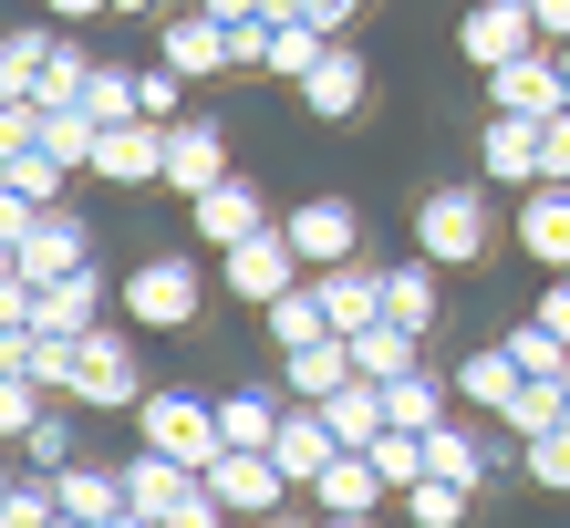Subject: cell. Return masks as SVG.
Masks as SVG:
<instances>
[{
	"mask_svg": "<svg viewBox=\"0 0 570 528\" xmlns=\"http://www.w3.org/2000/svg\"><path fill=\"white\" fill-rule=\"evenodd\" d=\"M0 239H11V270H21V280L94 270V228H83V208H21V197H0Z\"/></svg>",
	"mask_w": 570,
	"mask_h": 528,
	"instance_id": "1",
	"label": "cell"
},
{
	"mask_svg": "<svg viewBox=\"0 0 570 528\" xmlns=\"http://www.w3.org/2000/svg\"><path fill=\"white\" fill-rule=\"evenodd\" d=\"M197 311H208V270H197L187 249H156V259L125 270V321H136V332H187Z\"/></svg>",
	"mask_w": 570,
	"mask_h": 528,
	"instance_id": "2",
	"label": "cell"
},
{
	"mask_svg": "<svg viewBox=\"0 0 570 528\" xmlns=\"http://www.w3.org/2000/svg\"><path fill=\"white\" fill-rule=\"evenodd\" d=\"M62 405H73V415H136V405H146L136 332H105V321H94L83 352H73V383H62Z\"/></svg>",
	"mask_w": 570,
	"mask_h": 528,
	"instance_id": "3",
	"label": "cell"
},
{
	"mask_svg": "<svg viewBox=\"0 0 570 528\" xmlns=\"http://www.w3.org/2000/svg\"><path fill=\"white\" fill-rule=\"evenodd\" d=\"M415 249L435 259V270H478V259L498 249V208L478 187H435L425 208H415Z\"/></svg>",
	"mask_w": 570,
	"mask_h": 528,
	"instance_id": "4",
	"label": "cell"
},
{
	"mask_svg": "<svg viewBox=\"0 0 570 528\" xmlns=\"http://www.w3.org/2000/svg\"><path fill=\"white\" fill-rule=\"evenodd\" d=\"M136 436H146L156 456H177V467H197V477H208L218 456H228V436H218V405H197V393H177V383H156L146 405H136Z\"/></svg>",
	"mask_w": 570,
	"mask_h": 528,
	"instance_id": "5",
	"label": "cell"
},
{
	"mask_svg": "<svg viewBox=\"0 0 570 528\" xmlns=\"http://www.w3.org/2000/svg\"><path fill=\"white\" fill-rule=\"evenodd\" d=\"M218 270H228V301H249V311H271V301H291L301 280V249H291V228H259V239H239V249H218Z\"/></svg>",
	"mask_w": 570,
	"mask_h": 528,
	"instance_id": "6",
	"label": "cell"
},
{
	"mask_svg": "<svg viewBox=\"0 0 570 528\" xmlns=\"http://www.w3.org/2000/svg\"><path fill=\"white\" fill-rule=\"evenodd\" d=\"M478 83H488V114H540V124H560V114H570V73H560V42L519 52V62H498V73H478Z\"/></svg>",
	"mask_w": 570,
	"mask_h": 528,
	"instance_id": "7",
	"label": "cell"
},
{
	"mask_svg": "<svg viewBox=\"0 0 570 528\" xmlns=\"http://www.w3.org/2000/svg\"><path fill=\"white\" fill-rule=\"evenodd\" d=\"M478 177L488 187H550V124L540 114H488V136H478Z\"/></svg>",
	"mask_w": 570,
	"mask_h": 528,
	"instance_id": "8",
	"label": "cell"
},
{
	"mask_svg": "<svg viewBox=\"0 0 570 528\" xmlns=\"http://www.w3.org/2000/svg\"><path fill=\"white\" fill-rule=\"evenodd\" d=\"M208 498H218L228 518H239V528H259V518H281V508L301 498V487L271 467V456H218V467H208Z\"/></svg>",
	"mask_w": 570,
	"mask_h": 528,
	"instance_id": "9",
	"label": "cell"
},
{
	"mask_svg": "<svg viewBox=\"0 0 570 528\" xmlns=\"http://www.w3.org/2000/svg\"><path fill=\"white\" fill-rule=\"evenodd\" d=\"M456 52L478 62V73H498V62L540 52V21H529V0H478V11L456 21Z\"/></svg>",
	"mask_w": 570,
	"mask_h": 528,
	"instance_id": "10",
	"label": "cell"
},
{
	"mask_svg": "<svg viewBox=\"0 0 570 528\" xmlns=\"http://www.w3.org/2000/svg\"><path fill=\"white\" fill-rule=\"evenodd\" d=\"M281 228H291L301 270H332V259H363V218H353V197H301V208H291Z\"/></svg>",
	"mask_w": 570,
	"mask_h": 528,
	"instance_id": "11",
	"label": "cell"
},
{
	"mask_svg": "<svg viewBox=\"0 0 570 528\" xmlns=\"http://www.w3.org/2000/svg\"><path fill=\"white\" fill-rule=\"evenodd\" d=\"M187 228H197V249H239V239H259V228H281V218L259 208L249 177H228V187H208V197H187Z\"/></svg>",
	"mask_w": 570,
	"mask_h": 528,
	"instance_id": "12",
	"label": "cell"
},
{
	"mask_svg": "<svg viewBox=\"0 0 570 528\" xmlns=\"http://www.w3.org/2000/svg\"><path fill=\"white\" fill-rule=\"evenodd\" d=\"M239 167H228V136L208 114H187V124H166V187L177 197H208V187H228Z\"/></svg>",
	"mask_w": 570,
	"mask_h": 528,
	"instance_id": "13",
	"label": "cell"
},
{
	"mask_svg": "<svg viewBox=\"0 0 570 528\" xmlns=\"http://www.w3.org/2000/svg\"><path fill=\"white\" fill-rule=\"evenodd\" d=\"M166 73H187V83L239 73V42H228V21H218V11H177V21H166Z\"/></svg>",
	"mask_w": 570,
	"mask_h": 528,
	"instance_id": "14",
	"label": "cell"
},
{
	"mask_svg": "<svg viewBox=\"0 0 570 528\" xmlns=\"http://www.w3.org/2000/svg\"><path fill=\"white\" fill-rule=\"evenodd\" d=\"M332 456H343V436L322 425V405H291V415H281V436H271V467H281V477L301 487V498H312Z\"/></svg>",
	"mask_w": 570,
	"mask_h": 528,
	"instance_id": "15",
	"label": "cell"
},
{
	"mask_svg": "<svg viewBox=\"0 0 570 528\" xmlns=\"http://www.w3.org/2000/svg\"><path fill=\"white\" fill-rule=\"evenodd\" d=\"M94 177L105 187H166V124H105Z\"/></svg>",
	"mask_w": 570,
	"mask_h": 528,
	"instance_id": "16",
	"label": "cell"
},
{
	"mask_svg": "<svg viewBox=\"0 0 570 528\" xmlns=\"http://www.w3.org/2000/svg\"><path fill=\"white\" fill-rule=\"evenodd\" d=\"M312 290H322L332 332H374V321H384V270H363V259H332V270H312Z\"/></svg>",
	"mask_w": 570,
	"mask_h": 528,
	"instance_id": "17",
	"label": "cell"
},
{
	"mask_svg": "<svg viewBox=\"0 0 570 528\" xmlns=\"http://www.w3.org/2000/svg\"><path fill=\"white\" fill-rule=\"evenodd\" d=\"M519 393H529V373H519V352H509V342H478V352L456 362V405H478V415H498V425H509V405H519Z\"/></svg>",
	"mask_w": 570,
	"mask_h": 528,
	"instance_id": "18",
	"label": "cell"
},
{
	"mask_svg": "<svg viewBox=\"0 0 570 528\" xmlns=\"http://www.w3.org/2000/svg\"><path fill=\"white\" fill-rule=\"evenodd\" d=\"M281 383H291V405H322V393H343V383H353V332H322V342L281 352Z\"/></svg>",
	"mask_w": 570,
	"mask_h": 528,
	"instance_id": "19",
	"label": "cell"
},
{
	"mask_svg": "<svg viewBox=\"0 0 570 528\" xmlns=\"http://www.w3.org/2000/svg\"><path fill=\"white\" fill-rule=\"evenodd\" d=\"M197 487H208V477H197V467H177V456H156V446H136V467H125V498H136L156 528L177 518V508L197 498Z\"/></svg>",
	"mask_w": 570,
	"mask_h": 528,
	"instance_id": "20",
	"label": "cell"
},
{
	"mask_svg": "<svg viewBox=\"0 0 570 528\" xmlns=\"http://www.w3.org/2000/svg\"><path fill=\"white\" fill-rule=\"evenodd\" d=\"M394 498V487H384V467H374V456H332V467H322V487H312V508L322 518H374Z\"/></svg>",
	"mask_w": 570,
	"mask_h": 528,
	"instance_id": "21",
	"label": "cell"
},
{
	"mask_svg": "<svg viewBox=\"0 0 570 528\" xmlns=\"http://www.w3.org/2000/svg\"><path fill=\"white\" fill-rule=\"evenodd\" d=\"M363 93H374L363 52H343V42H332V52H322V73L301 83V104H312V124H343V114H363Z\"/></svg>",
	"mask_w": 570,
	"mask_h": 528,
	"instance_id": "22",
	"label": "cell"
},
{
	"mask_svg": "<svg viewBox=\"0 0 570 528\" xmlns=\"http://www.w3.org/2000/svg\"><path fill=\"white\" fill-rule=\"evenodd\" d=\"M519 249L550 259V270L570 280V187H529L519 197Z\"/></svg>",
	"mask_w": 570,
	"mask_h": 528,
	"instance_id": "23",
	"label": "cell"
},
{
	"mask_svg": "<svg viewBox=\"0 0 570 528\" xmlns=\"http://www.w3.org/2000/svg\"><path fill=\"white\" fill-rule=\"evenodd\" d=\"M42 332H94L105 321V270H62V280H42Z\"/></svg>",
	"mask_w": 570,
	"mask_h": 528,
	"instance_id": "24",
	"label": "cell"
},
{
	"mask_svg": "<svg viewBox=\"0 0 570 528\" xmlns=\"http://www.w3.org/2000/svg\"><path fill=\"white\" fill-rule=\"evenodd\" d=\"M322 425L343 436V456H363V446H374L384 425H394V415H384V383H363V373H353L343 393H322Z\"/></svg>",
	"mask_w": 570,
	"mask_h": 528,
	"instance_id": "25",
	"label": "cell"
},
{
	"mask_svg": "<svg viewBox=\"0 0 570 528\" xmlns=\"http://www.w3.org/2000/svg\"><path fill=\"white\" fill-rule=\"evenodd\" d=\"M425 332H405V321H374V332H353V373L363 383H405V373H425Z\"/></svg>",
	"mask_w": 570,
	"mask_h": 528,
	"instance_id": "26",
	"label": "cell"
},
{
	"mask_svg": "<svg viewBox=\"0 0 570 528\" xmlns=\"http://www.w3.org/2000/svg\"><path fill=\"white\" fill-rule=\"evenodd\" d=\"M52 508L73 518V528H105L115 508H136V498H125V477H105V467H62L52 477Z\"/></svg>",
	"mask_w": 570,
	"mask_h": 528,
	"instance_id": "27",
	"label": "cell"
},
{
	"mask_svg": "<svg viewBox=\"0 0 570 528\" xmlns=\"http://www.w3.org/2000/svg\"><path fill=\"white\" fill-rule=\"evenodd\" d=\"M384 321H405V332H435V259H394L384 270Z\"/></svg>",
	"mask_w": 570,
	"mask_h": 528,
	"instance_id": "28",
	"label": "cell"
},
{
	"mask_svg": "<svg viewBox=\"0 0 570 528\" xmlns=\"http://www.w3.org/2000/svg\"><path fill=\"white\" fill-rule=\"evenodd\" d=\"M281 415H291V405H271V393H218V436H228V456H271Z\"/></svg>",
	"mask_w": 570,
	"mask_h": 528,
	"instance_id": "29",
	"label": "cell"
},
{
	"mask_svg": "<svg viewBox=\"0 0 570 528\" xmlns=\"http://www.w3.org/2000/svg\"><path fill=\"white\" fill-rule=\"evenodd\" d=\"M425 477H456V487H478V477H488V436L446 415V425L425 436Z\"/></svg>",
	"mask_w": 570,
	"mask_h": 528,
	"instance_id": "30",
	"label": "cell"
},
{
	"mask_svg": "<svg viewBox=\"0 0 570 528\" xmlns=\"http://www.w3.org/2000/svg\"><path fill=\"white\" fill-rule=\"evenodd\" d=\"M52 42H62V31L21 21L11 42H0V93H42V73H52Z\"/></svg>",
	"mask_w": 570,
	"mask_h": 528,
	"instance_id": "31",
	"label": "cell"
},
{
	"mask_svg": "<svg viewBox=\"0 0 570 528\" xmlns=\"http://www.w3.org/2000/svg\"><path fill=\"white\" fill-rule=\"evenodd\" d=\"M42 146H52L73 177H94V146H105V124H94L83 104H42Z\"/></svg>",
	"mask_w": 570,
	"mask_h": 528,
	"instance_id": "32",
	"label": "cell"
},
{
	"mask_svg": "<svg viewBox=\"0 0 570 528\" xmlns=\"http://www.w3.org/2000/svg\"><path fill=\"white\" fill-rule=\"evenodd\" d=\"M446 393H456V383H435V373H405V383H384V415L405 425V436H435V425H446Z\"/></svg>",
	"mask_w": 570,
	"mask_h": 528,
	"instance_id": "33",
	"label": "cell"
},
{
	"mask_svg": "<svg viewBox=\"0 0 570 528\" xmlns=\"http://www.w3.org/2000/svg\"><path fill=\"white\" fill-rule=\"evenodd\" d=\"M62 177H73V167H62L52 146H11V197H21V208H62Z\"/></svg>",
	"mask_w": 570,
	"mask_h": 528,
	"instance_id": "34",
	"label": "cell"
},
{
	"mask_svg": "<svg viewBox=\"0 0 570 528\" xmlns=\"http://www.w3.org/2000/svg\"><path fill=\"white\" fill-rule=\"evenodd\" d=\"M259 321H271V342H281V352H301V342H322V332H332V311H322V290H312V280H301L291 301H271Z\"/></svg>",
	"mask_w": 570,
	"mask_h": 528,
	"instance_id": "35",
	"label": "cell"
},
{
	"mask_svg": "<svg viewBox=\"0 0 570 528\" xmlns=\"http://www.w3.org/2000/svg\"><path fill=\"white\" fill-rule=\"evenodd\" d=\"M466 508H478V487H456V477H415L405 487V518L415 528H466Z\"/></svg>",
	"mask_w": 570,
	"mask_h": 528,
	"instance_id": "36",
	"label": "cell"
},
{
	"mask_svg": "<svg viewBox=\"0 0 570 528\" xmlns=\"http://www.w3.org/2000/svg\"><path fill=\"white\" fill-rule=\"evenodd\" d=\"M560 425H570V383H529L519 405H509V436H519V446H540V436H560Z\"/></svg>",
	"mask_w": 570,
	"mask_h": 528,
	"instance_id": "37",
	"label": "cell"
},
{
	"mask_svg": "<svg viewBox=\"0 0 570 528\" xmlns=\"http://www.w3.org/2000/svg\"><path fill=\"white\" fill-rule=\"evenodd\" d=\"M363 456H374V467H384V487H394V498H405V487L425 477V436H405V425H384V436L363 446Z\"/></svg>",
	"mask_w": 570,
	"mask_h": 528,
	"instance_id": "38",
	"label": "cell"
},
{
	"mask_svg": "<svg viewBox=\"0 0 570 528\" xmlns=\"http://www.w3.org/2000/svg\"><path fill=\"white\" fill-rule=\"evenodd\" d=\"M0 528H62L52 477H11V498H0Z\"/></svg>",
	"mask_w": 570,
	"mask_h": 528,
	"instance_id": "39",
	"label": "cell"
},
{
	"mask_svg": "<svg viewBox=\"0 0 570 528\" xmlns=\"http://www.w3.org/2000/svg\"><path fill=\"white\" fill-rule=\"evenodd\" d=\"M62 425H73V405H52V415H42V425L21 436V456H31L42 477H62V467H73V446H62Z\"/></svg>",
	"mask_w": 570,
	"mask_h": 528,
	"instance_id": "40",
	"label": "cell"
},
{
	"mask_svg": "<svg viewBox=\"0 0 570 528\" xmlns=\"http://www.w3.org/2000/svg\"><path fill=\"white\" fill-rule=\"evenodd\" d=\"M519 456H529V477H540V498H570V425L540 436V446H519Z\"/></svg>",
	"mask_w": 570,
	"mask_h": 528,
	"instance_id": "41",
	"label": "cell"
},
{
	"mask_svg": "<svg viewBox=\"0 0 570 528\" xmlns=\"http://www.w3.org/2000/svg\"><path fill=\"white\" fill-rule=\"evenodd\" d=\"M177 93H187V73H166V62H156V73H146V124H187Z\"/></svg>",
	"mask_w": 570,
	"mask_h": 528,
	"instance_id": "42",
	"label": "cell"
},
{
	"mask_svg": "<svg viewBox=\"0 0 570 528\" xmlns=\"http://www.w3.org/2000/svg\"><path fill=\"white\" fill-rule=\"evenodd\" d=\"M166 528H228V508H218V498H208V487H197V498H187V508H177V518H166Z\"/></svg>",
	"mask_w": 570,
	"mask_h": 528,
	"instance_id": "43",
	"label": "cell"
},
{
	"mask_svg": "<svg viewBox=\"0 0 570 528\" xmlns=\"http://www.w3.org/2000/svg\"><path fill=\"white\" fill-rule=\"evenodd\" d=\"M353 11H363V0H301V21H312V31H343Z\"/></svg>",
	"mask_w": 570,
	"mask_h": 528,
	"instance_id": "44",
	"label": "cell"
},
{
	"mask_svg": "<svg viewBox=\"0 0 570 528\" xmlns=\"http://www.w3.org/2000/svg\"><path fill=\"white\" fill-rule=\"evenodd\" d=\"M529 21H540V42H570V0H529Z\"/></svg>",
	"mask_w": 570,
	"mask_h": 528,
	"instance_id": "45",
	"label": "cell"
},
{
	"mask_svg": "<svg viewBox=\"0 0 570 528\" xmlns=\"http://www.w3.org/2000/svg\"><path fill=\"white\" fill-rule=\"evenodd\" d=\"M529 321H550V332L570 342V280H550V301H540V311H529Z\"/></svg>",
	"mask_w": 570,
	"mask_h": 528,
	"instance_id": "46",
	"label": "cell"
},
{
	"mask_svg": "<svg viewBox=\"0 0 570 528\" xmlns=\"http://www.w3.org/2000/svg\"><path fill=\"white\" fill-rule=\"evenodd\" d=\"M550 187H570V114L550 124Z\"/></svg>",
	"mask_w": 570,
	"mask_h": 528,
	"instance_id": "47",
	"label": "cell"
},
{
	"mask_svg": "<svg viewBox=\"0 0 570 528\" xmlns=\"http://www.w3.org/2000/svg\"><path fill=\"white\" fill-rule=\"evenodd\" d=\"M94 11H115V0H52V21L73 31V21H94Z\"/></svg>",
	"mask_w": 570,
	"mask_h": 528,
	"instance_id": "48",
	"label": "cell"
},
{
	"mask_svg": "<svg viewBox=\"0 0 570 528\" xmlns=\"http://www.w3.org/2000/svg\"><path fill=\"white\" fill-rule=\"evenodd\" d=\"M105 528H156V518H146V508H115V518H105Z\"/></svg>",
	"mask_w": 570,
	"mask_h": 528,
	"instance_id": "49",
	"label": "cell"
},
{
	"mask_svg": "<svg viewBox=\"0 0 570 528\" xmlns=\"http://www.w3.org/2000/svg\"><path fill=\"white\" fill-rule=\"evenodd\" d=\"M322 528H374V518H322Z\"/></svg>",
	"mask_w": 570,
	"mask_h": 528,
	"instance_id": "50",
	"label": "cell"
},
{
	"mask_svg": "<svg viewBox=\"0 0 570 528\" xmlns=\"http://www.w3.org/2000/svg\"><path fill=\"white\" fill-rule=\"evenodd\" d=\"M115 11H156V0H115Z\"/></svg>",
	"mask_w": 570,
	"mask_h": 528,
	"instance_id": "51",
	"label": "cell"
},
{
	"mask_svg": "<svg viewBox=\"0 0 570 528\" xmlns=\"http://www.w3.org/2000/svg\"><path fill=\"white\" fill-rule=\"evenodd\" d=\"M560 73H570V42H560Z\"/></svg>",
	"mask_w": 570,
	"mask_h": 528,
	"instance_id": "52",
	"label": "cell"
}]
</instances>
